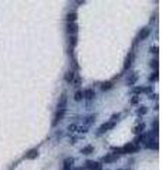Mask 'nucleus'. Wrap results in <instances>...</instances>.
<instances>
[{
	"label": "nucleus",
	"instance_id": "obj_1",
	"mask_svg": "<svg viewBox=\"0 0 162 170\" xmlns=\"http://www.w3.org/2000/svg\"><path fill=\"white\" fill-rule=\"evenodd\" d=\"M138 149H140L138 145H135V143H128V145H125V146L122 148V153H135Z\"/></svg>",
	"mask_w": 162,
	"mask_h": 170
},
{
	"label": "nucleus",
	"instance_id": "obj_2",
	"mask_svg": "<svg viewBox=\"0 0 162 170\" xmlns=\"http://www.w3.org/2000/svg\"><path fill=\"white\" fill-rule=\"evenodd\" d=\"M115 126V122H112V121H109L107 123H102L100 129H98V133H104L105 130H109V129H112V128Z\"/></svg>",
	"mask_w": 162,
	"mask_h": 170
},
{
	"label": "nucleus",
	"instance_id": "obj_3",
	"mask_svg": "<svg viewBox=\"0 0 162 170\" xmlns=\"http://www.w3.org/2000/svg\"><path fill=\"white\" fill-rule=\"evenodd\" d=\"M83 96H84L86 99H93V98L95 96V91H94L93 88H87L86 91L83 92Z\"/></svg>",
	"mask_w": 162,
	"mask_h": 170
},
{
	"label": "nucleus",
	"instance_id": "obj_4",
	"mask_svg": "<svg viewBox=\"0 0 162 170\" xmlns=\"http://www.w3.org/2000/svg\"><path fill=\"white\" fill-rule=\"evenodd\" d=\"M149 34H151V29H142V30H141V33H140V36H138V40H140V41L145 40V38H147Z\"/></svg>",
	"mask_w": 162,
	"mask_h": 170
},
{
	"label": "nucleus",
	"instance_id": "obj_5",
	"mask_svg": "<svg viewBox=\"0 0 162 170\" xmlns=\"http://www.w3.org/2000/svg\"><path fill=\"white\" fill-rule=\"evenodd\" d=\"M63 116H64V111H57V114H55V116H54V121H53V126H55L61 119H63Z\"/></svg>",
	"mask_w": 162,
	"mask_h": 170
},
{
	"label": "nucleus",
	"instance_id": "obj_6",
	"mask_svg": "<svg viewBox=\"0 0 162 170\" xmlns=\"http://www.w3.org/2000/svg\"><path fill=\"white\" fill-rule=\"evenodd\" d=\"M86 167H87V169H90V170H101V167H100V163H97V162H87Z\"/></svg>",
	"mask_w": 162,
	"mask_h": 170
},
{
	"label": "nucleus",
	"instance_id": "obj_7",
	"mask_svg": "<svg viewBox=\"0 0 162 170\" xmlns=\"http://www.w3.org/2000/svg\"><path fill=\"white\" fill-rule=\"evenodd\" d=\"M67 31L70 36H76L77 33V24L76 23H68V26H67Z\"/></svg>",
	"mask_w": 162,
	"mask_h": 170
},
{
	"label": "nucleus",
	"instance_id": "obj_8",
	"mask_svg": "<svg viewBox=\"0 0 162 170\" xmlns=\"http://www.w3.org/2000/svg\"><path fill=\"white\" fill-rule=\"evenodd\" d=\"M74 78H76V74H74V71H68L67 74H65V77H64V79L70 84V82H73L74 81Z\"/></svg>",
	"mask_w": 162,
	"mask_h": 170
},
{
	"label": "nucleus",
	"instance_id": "obj_9",
	"mask_svg": "<svg viewBox=\"0 0 162 170\" xmlns=\"http://www.w3.org/2000/svg\"><path fill=\"white\" fill-rule=\"evenodd\" d=\"M37 155H39V150H37V149H32V150L26 155V159H36Z\"/></svg>",
	"mask_w": 162,
	"mask_h": 170
},
{
	"label": "nucleus",
	"instance_id": "obj_10",
	"mask_svg": "<svg viewBox=\"0 0 162 170\" xmlns=\"http://www.w3.org/2000/svg\"><path fill=\"white\" fill-rule=\"evenodd\" d=\"M65 105H67V96L63 95L61 96V101L58 102V109L60 111H65Z\"/></svg>",
	"mask_w": 162,
	"mask_h": 170
},
{
	"label": "nucleus",
	"instance_id": "obj_11",
	"mask_svg": "<svg viewBox=\"0 0 162 170\" xmlns=\"http://www.w3.org/2000/svg\"><path fill=\"white\" fill-rule=\"evenodd\" d=\"M73 163H74V160L71 159V157L65 159L64 160V170H71V167H73Z\"/></svg>",
	"mask_w": 162,
	"mask_h": 170
},
{
	"label": "nucleus",
	"instance_id": "obj_12",
	"mask_svg": "<svg viewBox=\"0 0 162 170\" xmlns=\"http://www.w3.org/2000/svg\"><path fill=\"white\" fill-rule=\"evenodd\" d=\"M132 58H134V54L131 53L130 55L127 57V60H125V64H124V68H125V70H128V68L131 67V64H132Z\"/></svg>",
	"mask_w": 162,
	"mask_h": 170
},
{
	"label": "nucleus",
	"instance_id": "obj_13",
	"mask_svg": "<svg viewBox=\"0 0 162 170\" xmlns=\"http://www.w3.org/2000/svg\"><path fill=\"white\" fill-rule=\"evenodd\" d=\"M76 19H77V13L76 11H71V13H68V14H67V21H68V23H74Z\"/></svg>",
	"mask_w": 162,
	"mask_h": 170
},
{
	"label": "nucleus",
	"instance_id": "obj_14",
	"mask_svg": "<svg viewBox=\"0 0 162 170\" xmlns=\"http://www.w3.org/2000/svg\"><path fill=\"white\" fill-rule=\"evenodd\" d=\"M104 162L105 163H109V162H114V160H117V155H114V153H111V155H108V156H105L104 157Z\"/></svg>",
	"mask_w": 162,
	"mask_h": 170
},
{
	"label": "nucleus",
	"instance_id": "obj_15",
	"mask_svg": "<svg viewBox=\"0 0 162 170\" xmlns=\"http://www.w3.org/2000/svg\"><path fill=\"white\" fill-rule=\"evenodd\" d=\"M144 128H145V125H144V123H140V125H137V126L134 128V132H135V133H142Z\"/></svg>",
	"mask_w": 162,
	"mask_h": 170
},
{
	"label": "nucleus",
	"instance_id": "obj_16",
	"mask_svg": "<svg viewBox=\"0 0 162 170\" xmlns=\"http://www.w3.org/2000/svg\"><path fill=\"white\" fill-rule=\"evenodd\" d=\"M93 150H94V148H93V146H86V148L81 149V153H84V155H90Z\"/></svg>",
	"mask_w": 162,
	"mask_h": 170
},
{
	"label": "nucleus",
	"instance_id": "obj_17",
	"mask_svg": "<svg viewBox=\"0 0 162 170\" xmlns=\"http://www.w3.org/2000/svg\"><path fill=\"white\" fill-rule=\"evenodd\" d=\"M137 78H138V75L137 74H132L130 77V79H128V85H134L135 82H137Z\"/></svg>",
	"mask_w": 162,
	"mask_h": 170
},
{
	"label": "nucleus",
	"instance_id": "obj_18",
	"mask_svg": "<svg viewBox=\"0 0 162 170\" xmlns=\"http://www.w3.org/2000/svg\"><path fill=\"white\" fill-rule=\"evenodd\" d=\"M111 88H112V82H104V84L101 85L102 91H107V89H111Z\"/></svg>",
	"mask_w": 162,
	"mask_h": 170
},
{
	"label": "nucleus",
	"instance_id": "obj_19",
	"mask_svg": "<svg viewBox=\"0 0 162 170\" xmlns=\"http://www.w3.org/2000/svg\"><path fill=\"white\" fill-rule=\"evenodd\" d=\"M84 96H83V91H77L76 94H74V99L76 101H81Z\"/></svg>",
	"mask_w": 162,
	"mask_h": 170
},
{
	"label": "nucleus",
	"instance_id": "obj_20",
	"mask_svg": "<svg viewBox=\"0 0 162 170\" xmlns=\"http://www.w3.org/2000/svg\"><path fill=\"white\" fill-rule=\"evenodd\" d=\"M94 121H95V116H94V115H91V116H88V118H87V121H86V126H88L90 123H93Z\"/></svg>",
	"mask_w": 162,
	"mask_h": 170
},
{
	"label": "nucleus",
	"instance_id": "obj_21",
	"mask_svg": "<svg viewBox=\"0 0 162 170\" xmlns=\"http://www.w3.org/2000/svg\"><path fill=\"white\" fill-rule=\"evenodd\" d=\"M70 44H71V47H74L77 44V37L76 36H70Z\"/></svg>",
	"mask_w": 162,
	"mask_h": 170
},
{
	"label": "nucleus",
	"instance_id": "obj_22",
	"mask_svg": "<svg viewBox=\"0 0 162 170\" xmlns=\"http://www.w3.org/2000/svg\"><path fill=\"white\" fill-rule=\"evenodd\" d=\"M151 65H152V68H155V70H156V68H158V60H152Z\"/></svg>",
	"mask_w": 162,
	"mask_h": 170
},
{
	"label": "nucleus",
	"instance_id": "obj_23",
	"mask_svg": "<svg viewBox=\"0 0 162 170\" xmlns=\"http://www.w3.org/2000/svg\"><path fill=\"white\" fill-rule=\"evenodd\" d=\"M68 130H71V132H74V130H77V125H68Z\"/></svg>",
	"mask_w": 162,
	"mask_h": 170
},
{
	"label": "nucleus",
	"instance_id": "obj_24",
	"mask_svg": "<svg viewBox=\"0 0 162 170\" xmlns=\"http://www.w3.org/2000/svg\"><path fill=\"white\" fill-rule=\"evenodd\" d=\"M145 112H147V108H145V106H142L141 109H138V114H141V115H144Z\"/></svg>",
	"mask_w": 162,
	"mask_h": 170
},
{
	"label": "nucleus",
	"instance_id": "obj_25",
	"mask_svg": "<svg viewBox=\"0 0 162 170\" xmlns=\"http://www.w3.org/2000/svg\"><path fill=\"white\" fill-rule=\"evenodd\" d=\"M149 79H151V81H156V79H158V72H155L152 77H149Z\"/></svg>",
	"mask_w": 162,
	"mask_h": 170
},
{
	"label": "nucleus",
	"instance_id": "obj_26",
	"mask_svg": "<svg viewBox=\"0 0 162 170\" xmlns=\"http://www.w3.org/2000/svg\"><path fill=\"white\" fill-rule=\"evenodd\" d=\"M80 82H81V79H80V78H74V84H76V86H78Z\"/></svg>",
	"mask_w": 162,
	"mask_h": 170
},
{
	"label": "nucleus",
	"instance_id": "obj_27",
	"mask_svg": "<svg viewBox=\"0 0 162 170\" xmlns=\"http://www.w3.org/2000/svg\"><path fill=\"white\" fill-rule=\"evenodd\" d=\"M151 51H152L154 54H158V47H156V45H155V47H152Z\"/></svg>",
	"mask_w": 162,
	"mask_h": 170
},
{
	"label": "nucleus",
	"instance_id": "obj_28",
	"mask_svg": "<svg viewBox=\"0 0 162 170\" xmlns=\"http://www.w3.org/2000/svg\"><path fill=\"white\" fill-rule=\"evenodd\" d=\"M137 101H138V98H137V96H134V98H132V104H135Z\"/></svg>",
	"mask_w": 162,
	"mask_h": 170
}]
</instances>
